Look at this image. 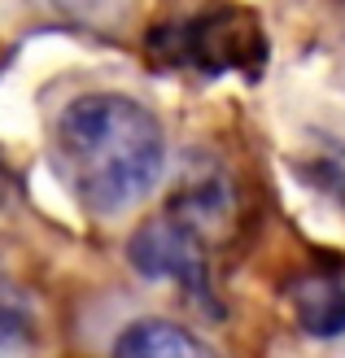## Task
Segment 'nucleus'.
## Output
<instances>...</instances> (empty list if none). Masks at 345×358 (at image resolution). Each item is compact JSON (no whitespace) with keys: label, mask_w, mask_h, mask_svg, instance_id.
Returning <instances> with one entry per match:
<instances>
[{"label":"nucleus","mask_w":345,"mask_h":358,"mask_svg":"<svg viewBox=\"0 0 345 358\" xmlns=\"http://www.w3.org/2000/svg\"><path fill=\"white\" fill-rule=\"evenodd\" d=\"M52 166L87 214L122 219L167 175V131L122 92H79L52 122Z\"/></svg>","instance_id":"nucleus-1"},{"label":"nucleus","mask_w":345,"mask_h":358,"mask_svg":"<svg viewBox=\"0 0 345 358\" xmlns=\"http://www.w3.org/2000/svg\"><path fill=\"white\" fill-rule=\"evenodd\" d=\"M206 236L179 214H162V219L144 223L132 241H127V258L144 280H162L192 297L206 315H219V297H214V271L206 258Z\"/></svg>","instance_id":"nucleus-2"},{"label":"nucleus","mask_w":345,"mask_h":358,"mask_svg":"<svg viewBox=\"0 0 345 358\" xmlns=\"http://www.w3.org/2000/svg\"><path fill=\"white\" fill-rule=\"evenodd\" d=\"M262 40L253 17L245 13H214L202 22L175 27V66H202V70H227V66H258Z\"/></svg>","instance_id":"nucleus-3"},{"label":"nucleus","mask_w":345,"mask_h":358,"mask_svg":"<svg viewBox=\"0 0 345 358\" xmlns=\"http://www.w3.org/2000/svg\"><path fill=\"white\" fill-rule=\"evenodd\" d=\"M171 214H179L184 223H192L197 231H219L232 214V188H227V175L219 166L202 162L197 171L184 175V184L175 188L171 196Z\"/></svg>","instance_id":"nucleus-4"},{"label":"nucleus","mask_w":345,"mask_h":358,"mask_svg":"<svg viewBox=\"0 0 345 358\" xmlns=\"http://www.w3.org/2000/svg\"><path fill=\"white\" fill-rule=\"evenodd\" d=\"M288 301H293L297 324L319 336V341H332L345 336V284L332 275H302L288 284Z\"/></svg>","instance_id":"nucleus-5"},{"label":"nucleus","mask_w":345,"mask_h":358,"mask_svg":"<svg viewBox=\"0 0 345 358\" xmlns=\"http://www.w3.org/2000/svg\"><path fill=\"white\" fill-rule=\"evenodd\" d=\"M114 354L122 358H144V354H167V358H197V354H210L188 328L171 324V319H136L132 328L118 332L114 341Z\"/></svg>","instance_id":"nucleus-6"},{"label":"nucleus","mask_w":345,"mask_h":358,"mask_svg":"<svg viewBox=\"0 0 345 358\" xmlns=\"http://www.w3.org/2000/svg\"><path fill=\"white\" fill-rule=\"evenodd\" d=\"M302 175L345 210V145L341 140H319L315 153L302 162Z\"/></svg>","instance_id":"nucleus-7"},{"label":"nucleus","mask_w":345,"mask_h":358,"mask_svg":"<svg viewBox=\"0 0 345 358\" xmlns=\"http://www.w3.org/2000/svg\"><path fill=\"white\" fill-rule=\"evenodd\" d=\"M31 341H35L31 301L17 293L9 280H0V354L5 350H27Z\"/></svg>","instance_id":"nucleus-8"},{"label":"nucleus","mask_w":345,"mask_h":358,"mask_svg":"<svg viewBox=\"0 0 345 358\" xmlns=\"http://www.w3.org/2000/svg\"><path fill=\"white\" fill-rule=\"evenodd\" d=\"M5 201H9V171L0 162V210H5Z\"/></svg>","instance_id":"nucleus-9"}]
</instances>
